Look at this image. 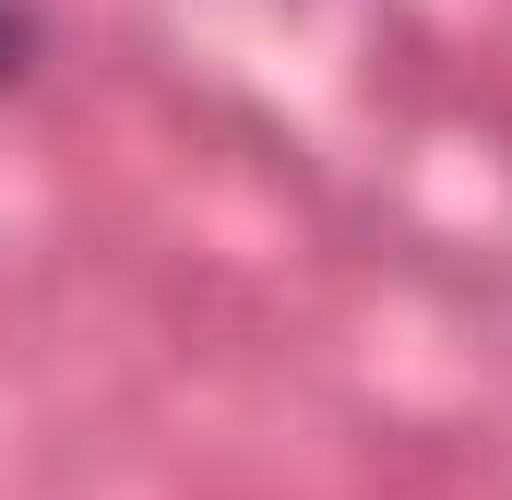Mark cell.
<instances>
[{
	"mask_svg": "<svg viewBox=\"0 0 512 500\" xmlns=\"http://www.w3.org/2000/svg\"><path fill=\"white\" fill-rule=\"evenodd\" d=\"M24 60H36V12H24V0H0V84H12Z\"/></svg>",
	"mask_w": 512,
	"mask_h": 500,
	"instance_id": "1",
	"label": "cell"
}]
</instances>
